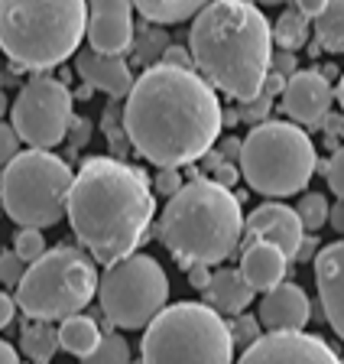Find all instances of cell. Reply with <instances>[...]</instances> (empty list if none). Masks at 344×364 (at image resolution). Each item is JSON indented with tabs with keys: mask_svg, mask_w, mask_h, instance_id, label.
<instances>
[{
	"mask_svg": "<svg viewBox=\"0 0 344 364\" xmlns=\"http://www.w3.org/2000/svg\"><path fill=\"white\" fill-rule=\"evenodd\" d=\"M123 98L127 140L153 166H192L218 140L221 101L189 65H146Z\"/></svg>",
	"mask_w": 344,
	"mask_h": 364,
	"instance_id": "1",
	"label": "cell"
},
{
	"mask_svg": "<svg viewBox=\"0 0 344 364\" xmlns=\"http://www.w3.org/2000/svg\"><path fill=\"white\" fill-rule=\"evenodd\" d=\"M65 215L98 264L127 257L150 237L156 198L143 169L117 156H88L69 186Z\"/></svg>",
	"mask_w": 344,
	"mask_h": 364,
	"instance_id": "2",
	"label": "cell"
},
{
	"mask_svg": "<svg viewBox=\"0 0 344 364\" xmlns=\"http://www.w3.org/2000/svg\"><path fill=\"white\" fill-rule=\"evenodd\" d=\"M270 20L250 0H208L189 30L192 68L228 98L257 95L270 72Z\"/></svg>",
	"mask_w": 344,
	"mask_h": 364,
	"instance_id": "3",
	"label": "cell"
},
{
	"mask_svg": "<svg viewBox=\"0 0 344 364\" xmlns=\"http://www.w3.org/2000/svg\"><path fill=\"white\" fill-rule=\"evenodd\" d=\"M156 237L182 267L224 264L244 237L240 198L211 176L182 182L162 208Z\"/></svg>",
	"mask_w": 344,
	"mask_h": 364,
	"instance_id": "4",
	"label": "cell"
},
{
	"mask_svg": "<svg viewBox=\"0 0 344 364\" xmlns=\"http://www.w3.org/2000/svg\"><path fill=\"white\" fill-rule=\"evenodd\" d=\"M84 0H0V53L16 68L46 72L78 53Z\"/></svg>",
	"mask_w": 344,
	"mask_h": 364,
	"instance_id": "5",
	"label": "cell"
},
{
	"mask_svg": "<svg viewBox=\"0 0 344 364\" xmlns=\"http://www.w3.org/2000/svg\"><path fill=\"white\" fill-rule=\"evenodd\" d=\"M238 169L253 192L270 198L299 196L315 173V144L296 121H260L240 140Z\"/></svg>",
	"mask_w": 344,
	"mask_h": 364,
	"instance_id": "6",
	"label": "cell"
},
{
	"mask_svg": "<svg viewBox=\"0 0 344 364\" xmlns=\"http://www.w3.org/2000/svg\"><path fill=\"white\" fill-rule=\"evenodd\" d=\"M16 306L26 312V318H59L82 312L98 293V270L94 257L78 247H52L43 250L36 260H30L16 283Z\"/></svg>",
	"mask_w": 344,
	"mask_h": 364,
	"instance_id": "7",
	"label": "cell"
},
{
	"mask_svg": "<svg viewBox=\"0 0 344 364\" xmlns=\"http://www.w3.org/2000/svg\"><path fill=\"white\" fill-rule=\"evenodd\" d=\"M140 341V355L150 364L162 361H199L228 364L234 358L231 328L221 312L208 303H172L162 306Z\"/></svg>",
	"mask_w": 344,
	"mask_h": 364,
	"instance_id": "8",
	"label": "cell"
},
{
	"mask_svg": "<svg viewBox=\"0 0 344 364\" xmlns=\"http://www.w3.org/2000/svg\"><path fill=\"white\" fill-rule=\"evenodd\" d=\"M72 169L52 150H20L4 163L0 205L20 228H52L65 218Z\"/></svg>",
	"mask_w": 344,
	"mask_h": 364,
	"instance_id": "9",
	"label": "cell"
},
{
	"mask_svg": "<svg viewBox=\"0 0 344 364\" xmlns=\"http://www.w3.org/2000/svg\"><path fill=\"white\" fill-rule=\"evenodd\" d=\"M101 312L114 328H143L169 299V277L150 254H127L107 264L98 277Z\"/></svg>",
	"mask_w": 344,
	"mask_h": 364,
	"instance_id": "10",
	"label": "cell"
},
{
	"mask_svg": "<svg viewBox=\"0 0 344 364\" xmlns=\"http://www.w3.org/2000/svg\"><path fill=\"white\" fill-rule=\"evenodd\" d=\"M72 121V91L65 82L49 75H36L20 88L16 101L10 105V124H13L20 144L52 150L65 140Z\"/></svg>",
	"mask_w": 344,
	"mask_h": 364,
	"instance_id": "11",
	"label": "cell"
},
{
	"mask_svg": "<svg viewBox=\"0 0 344 364\" xmlns=\"http://www.w3.org/2000/svg\"><path fill=\"white\" fill-rule=\"evenodd\" d=\"M244 364L273 361V364H335L338 351L325 338L309 335L302 328H270V335H257L240 351Z\"/></svg>",
	"mask_w": 344,
	"mask_h": 364,
	"instance_id": "12",
	"label": "cell"
},
{
	"mask_svg": "<svg viewBox=\"0 0 344 364\" xmlns=\"http://www.w3.org/2000/svg\"><path fill=\"white\" fill-rule=\"evenodd\" d=\"M88 23L84 36L91 49L107 55H123L133 46V0H84Z\"/></svg>",
	"mask_w": 344,
	"mask_h": 364,
	"instance_id": "13",
	"label": "cell"
},
{
	"mask_svg": "<svg viewBox=\"0 0 344 364\" xmlns=\"http://www.w3.org/2000/svg\"><path fill=\"white\" fill-rule=\"evenodd\" d=\"M279 95H283V111L302 127L321 124L328 117L331 105H335V88L318 68H306V72L296 68L292 75H286V85Z\"/></svg>",
	"mask_w": 344,
	"mask_h": 364,
	"instance_id": "14",
	"label": "cell"
},
{
	"mask_svg": "<svg viewBox=\"0 0 344 364\" xmlns=\"http://www.w3.org/2000/svg\"><path fill=\"white\" fill-rule=\"evenodd\" d=\"M244 231H247V241H270L276 247L283 250L289 260H296V250L302 244V221H299L296 208L283 202H263L257 205L250 212V218L244 221Z\"/></svg>",
	"mask_w": 344,
	"mask_h": 364,
	"instance_id": "15",
	"label": "cell"
},
{
	"mask_svg": "<svg viewBox=\"0 0 344 364\" xmlns=\"http://www.w3.org/2000/svg\"><path fill=\"white\" fill-rule=\"evenodd\" d=\"M315 287L325 309V322L344 341V241L318 247L315 254Z\"/></svg>",
	"mask_w": 344,
	"mask_h": 364,
	"instance_id": "16",
	"label": "cell"
},
{
	"mask_svg": "<svg viewBox=\"0 0 344 364\" xmlns=\"http://www.w3.org/2000/svg\"><path fill=\"white\" fill-rule=\"evenodd\" d=\"M312 318V303L299 283H276L263 289L260 299V326L267 328H306Z\"/></svg>",
	"mask_w": 344,
	"mask_h": 364,
	"instance_id": "17",
	"label": "cell"
},
{
	"mask_svg": "<svg viewBox=\"0 0 344 364\" xmlns=\"http://www.w3.org/2000/svg\"><path fill=\"white\" fill-rule=\"evenodd\" d=\"M75 72L88 88L104 91L111 98H123L133 85V72L131 65L121 59V55H107L98 53V49H84V53H75Z\"/></svg>",
	"mask_w": 344,
	"mask_h": 364,
	"instance_id": "18",
	"label": "cell"
},
{
	"mask_svg": "<svg viewBox=\"0 0 344 364\" xmlns=\"http://www.w3.org/2000/svg\"><path fill=\"white\" fill-rule=\"evenodd\" d=\"M238 270L244 273V280L250 283L253 293H263V289L276 287V283L286 277V270H289V257L270 241H244Z\"/></svg>",
	"mask_w": 344,
	"mask_h": 364,
	"instance_id": "19",
	"label": "cell"
},
{
	"mask_svg": "<svg viewBox=\"0 0 344 364\" xmlns=\"http://www.w3.org/2000/svg\"><path fill=\"white\" fill-rule=\"evenodd\" d=\"M208 296V306H214L218 312H244L253 299L250 283L244 280V273L234 270V267H221V270H211V280L201 289Z\"/></svg>",
	"mask_w": 344,
	"mask_h": 364,
	"instance_id": "20",
	"label": "cell"
},
{
	"mask_svg": "<svg viewBox=\"0 0 344 364\" xmlns=\"http://www.w3.org/2000/svg\"><path fill=\"white\" fill-rule=\"evenodd\" d=\"M59 322L62 326L55 328V332H59V348L69 351V355H75V358L91 355V348L101 338L98 322H94L91 316H82V312H72V316L59 318Z\"/></svg>",
	"mask_w": 344,
	"mask_h": 364,
	"instance_id": "21",
	"label": "cell"
},
{
	"mask_svg": "<svg viewBox=\"0 0 344 364\" xmlns=\"http://www.w3.org/2000/svg\"><path fill=\"white\" fill-rule=\"evenodd\" d=\"M205 4L208 0H133V10H140V16L146 23L176 26L182 20H192Z\"/></svg>",
	"mask_w": 344,
	"mask_h": 364,
	"instance_id": "22",
	"label": "cell"
},
{
	"mask_svg": "<svg viewBox=\"0 0 344 364\" xmlns=\"http://www.w3.org/2000/svg\"><path fill=\"white\" fill-rule=\"evenodd\" d=\"M312 20L321 53H344V0H328Z\"/></svg>",
	"mask_w": 344,
	"mask_h": 364,
	"instance_id": "23",
	"label": "cell"
},
{
	"mask_svg": "<svg viewBox=\"0 0 344 364\" xmlns=\"http://www.w3.org/2000/svg\"><path fill=\"white\" fill-rule=\"evenodd\" d=\"M20 348L30 361H52L59 351V332L46 318H30L20 332Z\"/></svg>",
	"mask_w": 344,
	"mask_h": 364,
	"instance_id": "24",
	"label": "cell"
},
{
	"mask_svg": "<svg viewBox=\"0 0 344 364\" xmlns=\"http://www.w3.org/2000/svg\"><path fill=\"white\" fill-rule=\"evenodd\" d=\"M270 36L276 39L279 49L296 53V49H302V46L309 43V16H302L299 10H286V14L276 20V26H270Z\"/></svg>",
	"mask_w": 344,
	"mask_h": 364,
	"instance_id": "25",
	"label": "cell"
},
{
	"mask_svg": "<svg viewBox=\"0 0 344 364\" xmlns=\"http://www.w3.org/2000/svg\"><path fill=\"white\" fill-rule=\"evenodd\" d=\"M88 364H127L131 361V345L121 335H101L91 355L84 358Z\"/></svg>",
	"mask_w": 344,
	"mask_h": 364,
	"instance_id": "26",
	"label": "cell"
},
{
	"mask_svg": "<svg viewBox=\"0 0 344 364\" xmlns=\"http://www.w3.org/2000/svg\"><path fill=\"white\" fill-rule=\"evenodd\" d=\"M296 215L306 231H318V228H325V221H328V198L321 196V192H306L302 202L296 205Z\"/></svg>",
	"mask_w": 344,
	"mask_h": 364,
	"instance_id": "27",
	"label": "cell"
},
{
	"mask_svg": "<svg viewBox=\"0 0 344 364\" xmlns=\"http://www.w3.org/2000/svg\"><path fill=\"white\" fill-rule=\"evenodd\" d=\"M270 111H273V98H270L267 91H257V95H250V98H240V105H238V121H247V124L253 127V124L267 121Z\"/></svg>",
	"mask_w": 344,
	"mask_h": 364,
	"instance_id": "28",
	"label": "cell"
},
{
	"mask_svg": "<svg viewBox=\"0 0 344 364\" xmlns=\"http://www.w3.org/2000/svg\"><path fill=\"white\" fill-rule=\"evenodd\" d=\"M16 257H23L26 264L36 260L43 250H46V237H43V228H20L16 231V241H13Z\"/></svg>",
	"mask_w": 344,
	"mask_h": 364,
	"instance_id": "29",
	"label": "cell"
},
{
	"mask_svg": "<svg viewBox=\"0 0 344 364\" xmlns=\"http://www.w3.org/2000/svg\"><path fill=\"white\" fill-rule=\"evenodd\" d=\"M231 341H234V348H247L250 341H257L260 335V318L253 316H244V312H234V322H231Z\"/></svg>",
	"mask_w": 344,
	"mask_h": 364,
	"instance_id": "30",
	"label": "cell"
},
{
	"mask_svg": "<svg viewBox=\"0 0 344 364\" xmlns=\"http://www.w3.org/2000/svg\"><path fill=\"white\" fill-rule=\"evenodd\" d=\"M101 127H104L107 140H111V150H114V156H127V150H131V140H127V130H123V124H117V105L107 107Z\"/></svg>",
	"mask_w": 344,
	"mask_h": 364,
	"instance_id": "31",
	"label": "cell"
},
{
	"mask_svg": "<svg viewBox=\"0 0 344 364\" xmlns=\"http://www.w3.org/2000/svg\"><path fill=\"white\" fill-rule=\"evenodd\" d=\"M23 270H26V260L16 257V250H4V254H0V283H4V287H16L20 277H23Z\"/></svg>",
	"mask_w": 344,
	"mask_h": 364,
	"instance_id": "32",
	"label": "cell"
},
{
	"mask_svg": "<svg viewBox=\"0 0 344 364\" xmlns=\"http://www.w3.org/2000/svg\"><path fill=\"white\" fill-rule=\"evenodd\" d=\"M166 46H169V43H166V33H162V30H146L143 36L137 39V55H140L143 62H153L156 55L166 49Z\"/></svg>",
	"mask_w": 344,
	"mask_h": 364,
	"instance_id": "33",
	"label": "cell"
},
{
	"mask_svg": "<svg viewBox=\"0 0 344 364\" xmlns=\"http://www.w3.org/2000/svg\"><path fill=\"white\" fill-rule=\"evenodd\" d=\"M325 179H328L331 192H335L338 198H344V146H338L335 156L325 163Z\"/></svg>",
	"mask_w": 344,
	"mask_h": 364,
	"instance_id": "34",
	"label": "cell"
},
{
	"mask_svg": "<svg viewBox=\"0 0 344 364\" xmlns=\"http://www.w3.org/2000/svg\"><path fill=\"white\" fill-rule=\"evenodd\" d=\"M182 169L179 166H160V176H156L153 179V186H156V192H160V196H172V192L179 189V186H182Z\"/></svg>",
	"mask_w": 344,
	"mask_h": 364,
	"instance_id": "35",
	"label": "cell"
},
{
	"mask_svg": "<svg viewBox=\"0 0 344 364\" xmlns=\"http://www.w3.org/2000/svg\"><path fill=\"white\" fill-rule=\"evenodd\" d=\"M16 153H20V136H16L13 124L0 121V166H4L7 159H13Z\"/></svg>",
	"mask_w": 344,
	"mask_h": 364,
	"instance_id": "36",
	"label": "cell"
},
{
	"mask_svg": "<svg viewBox=\"0 0 344 364\" xmlns=\"http://www.w3.org/2000/svg\"><path fill=\"white\" fill-rule=\"evenodd\" d=\"M211 179L214 182H221V186H234V182L240 179V169H238V163H228V159H221V163H218V166L211 169Z\"/></svg>",
	"mask_w": 344,
	"mask_h": 364,
	"instance_id": "37",
	"label": "cell"
},
{
	"mask_svg": "<svg viewBox=\"0 0 344 364\" xmlns=\"http://www.w3.org/2000/svg\"><path fill=\"white\" fill-rule=\"evenodd\" d=\"M270 68L273 72H279V75H292L296 72V53H289V49H283V53H270Z\"/></svg>",
	"mask_w": 344,
	"mask_h": 364,
	"instance_id": "38",
	"label": "cell"
},
{
	"mask_svg": "<svg viewBox=\"0 0 344 364\" xmlns=\"http://www.w3.org/2000/svg\"><path fill=\"white\" fill-rule=\"evenodd\" d=\"M185 273H189V287L192 289H205L208 280H211V267L208 264H189Z\"/></svg>",
	"mask_w": 344,
	"mask_h": 364,
	"instance_id": "39",
	"label": "cell"
},
{
	"mask_svg": "<svg viewBox=\"0 0 344 364\" xmlns=\"http://www.w3.org/2000/svg\"><path fill=\"white\" fill-rule=\"evenodd\" d=\"M160 55H162V62H169V65H189L192 68V55H189V49H182V46H166Z\"/></svg>",
	"mask_w": 344,
	"mask_h": 364,
	"instance_id": "40",
	"label": "cell"
},
{
	"mask_svg": "<svg viewBox=\"0 0 344 364\" xmlns=\"http://www.w3.org/2000/svg\"><path fill=\"white\" fill-rule=\"evenodd\" d=\"M218 153H221V159H228V163H238V156H240V140H238V136H224L221 144H218Z\"/></svg>",
	"mask_w": 344,
	"mask_h": 364,
	"instance_id": "41",
	"label": "cell"
},
{
	"mask_svg": "<svg viewBox=\"0 0 344 364\" xmlns=\"http://www.w3.org/2000/svg\"><path fill=\"white\" fill-rule=\"evenodd\" d=\"M13 312H16V303L7 293H0V328H7L13 322Z\"/></svg>",
	"mask_w": 344,
	"mask_h": 364,
	"instance_id": "42",
	"label": "cell"
},
{
	"mask_svg": "<svg viewBox=\"0 0 344 364\" xmlns=\"http://www.w3.org/2000/svg\"><path fill=\"white\" fill-rule=\"evenodd\" d=\"M328 221L335 231H341L344 235V198H338L335 205H328Z\"/></svg>",
	"mask_w": 344,
	"mask_h": 364,
	"instance_id": "43",
	"label": "cell"
},
{
	"mask_svg": "<svg viewBox=\"0 0 344 364\" xmlns=\"http://www.w3.org/2000/svg\"><path fill=\"white\" fill-rule=\"evenodd\" d=\"M292 4H296V10L302 16H309V20H312L315 14H318L321 7H325V4H328V0H292Z\"/></svg>",
	"mask_w": 344,
	"mask_h": 364,
	"instance_id": "44",
	"label": "cell"
},
{
	"mask_svg": "<svg viewBox=\"0 0 344 364\" xmlns=\"http://www.w3.org/2000/svg\"><path fill=\"white\" fill-rule=\"evenodd\" d=\"M72 127H75V134H72V144H75V146H82L84 144V140H88V130H91V124H88V121H75V117H72Z\"/></svg>",
	"mask_w": 344,
	"mask_h": 364,
	"instance_id": "45",
	"label": "cell"
},
{
	"mask_svg": "<svg viewBox=\"0 0 344 364\" xmlns=\"http://www.w3.org/2000/svg\"><path fill=\"white\" fill-rule=\"evenodd\" d=\"M16 361V348L7 345V341H0V364H13Z\"/></svg>",
	"mask_w": 344,
	"mask_h": 364,
	"instance_id": "46",
	"label": "cell"
},
{
	"mask_svg": "<svg viewBox=\"0 0 344 364\" xmlns=\"http://www.w3.org/2000/svg\"><path fill=\"white\" fill-rule=\"evenodd\" d=\"M335 98H338V105H341V111H344V72H341V82H338V91H335Z\"/></svg>",
	"mask_w": 344,
	"mask_h": 364,
	"instance_id": "47",
	"label": "cell"
},
{
	"mask_svg": "<svg viewBox=\"0 0 344 364\" xmlns=\"http://www.w3.org/2000/svg\"><path fill=\"white\" fill-rule=\"evenodd\" d=\"M7 95H4V88H0V121H4V114H7Z\"/></svg>",
	"mask_w": 344,
	"mask_h": 364,
	"instance_id": "48",
	"label": "cell"
},
{
	"mask_svg": "<svg viewBox=\"0 0 344 364\" xmlns=\"http://www.w3.org/2000/svg\"><path fill=\"white\" fill-rule=\"evenodd\" d=\"M257 4H273L276 7V4H286V0H257Z\"/></svg>",
	"mask_w": 344,
	"mask_h": 364,
	"instance_id": "49",
	"label": "cell"
},
{
	"mask_svg": "<svg viewBox=\"0 0 344 364\" xmlns=\"http://www.w3.org/2000/svg\"><path fill=\"white\" fill-rule=\"evenodd\" d=\"M0 215H4V205H0Z\"/></svg>",
	"mask_w": 344,
	"mask_h": 364,
	"instance_id": "50",
	"label": "cell"
}]
</instances>
